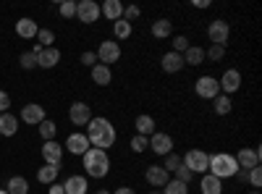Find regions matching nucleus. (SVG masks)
Listing matches in <instances>:
<instances>
[{"label":"nucleus","mask_w":262,"mask_h":194,"mask_svg":"<svg viewBox=\"0 0 262 194\" xmlns=\"http://www.w3.org/2000/svg\"><path fill=\"white\" fill-rule=\"evenodd\" d=\"M86 139H90V147L107 153V147L116 144V126L107 118H92L86 123Z\"/></svg>","instance_id":"f257e3e1"},{"label":"nucleus","mask_w":262,"mask_h":194,"mask_svg":"<svg viewBox=\"0 0 262 194\" xmlns=\"http://www.w3.org/2000/svg\"><path fill=\"white\" fill-rule=\"evenodd\" d=\"M81 165L86 170V176H92V179H105L111 174V158H107L105 149H97V147H90L81 155Z\"/></svg>","instance_id":"f03ea898"},{"label":"nucleus","mask_w":262,"mask_h":194,"mask_svg":"<svg viewBox=\"0 0 262 194\" xmlns=\"http://www.w3.org/2000/svg\"><path fill=\"white\" fill-rule=\"evenodd\" d=\"M236 170H238V165H236V158L233 155H228V153H215V155H210V165H207V174L210 176H215V179H233L236 176Z\"/></svg>","instance_id":"7ed1b4c3"},{"label":"nucleus","mask_w":262,"mask_h":194,"mask_svg":"<svg viewBox=\"0 0 262 194\" xmlns=\"http://www.w3.org/2000/svg\"><path fill=\"white\" fill-rule=\"evenodd\" d=\"M184 165L191 170V174H207V165H210V155L205 153V149H189V153L184 155Z\"/></svg>","instance_id":"20e7f679"},{"label":"nucleus","mask_w":262,"mask_h":194,"mask_svg":"<svg viewBox=\"0 0 262 194\" xmlns=\"http://www.w3.org/2000/svg\"><path fill=\"white\" fill-rule=\"evenodd\" d=\"M97 63H102V66H111V63H118L121 60V45L116 39H105L100 42V48H97Z\"/></svg>","instance_id":"39448f33"},{"label":"nucleus","mask_w":262,"mask_h":194,"mask_svg":"<svg viewBox=\"0 0 262 194\" xmlns=\"http://www.w3.org/2000/svg\"><path fill=\"white\" fill-rule=\"evenodd\" d=\"M207 37H210L212 45H221V48H226V45H228V37H231V27H228V21H223V18H215L212 24L207 27Z\"/></svg>","instance_id":"423d86ee"},{"label":"nucleus","mask_w":262,"mask_h":194,"mask_svg":"<svg viewBox=\"0 0 262 194\" xmlns=\"http://www.w3.org/2000/svg\"><path fill=\"white\" fill-rule=\"evenodd\" d=\"M194 92L202 100H215L217 95H221V84H217L215 76H200L196 84H194Z\"/></svg>","instance_id":"0eeeda50"},{"label":"nucleus","mask_w":262,"mask_h":194,"mask_svg":"<svg viewBox=\"0 0 262 194\" xmlns=\"http://www.w3.org/2000/svg\"><path fill=\"white\" fill-rule=\"evenodd\" d=\"M233 158H236V165H238V168L252 170V168H257L259 160H262V149H259V147H242Z\"/></svg>","instance_id":"6e6552de"},{"label":"nucleus","mask_w":262,"mask_h":194,"mask_svg":"<svg viewBox=\"0 0 262 194\" xmlns=\"http://www.w3.org/2000/svg\"><path fill=\"white\" fill-rule=\"evenodd\" d=\"M76 18L81 21V24H95V21L100 18V6L95 3V0H79L76 3Z\"/></svg>","instance_id":"1a4fd4ad"},{"label":"nucleus","mask_w":262,"mask_h":194,"mask_svg":"<svg viewBox=\"0 0 262 194\" xmlns=\"http://www.w3.org/2000/svg\"><path fill=\"white\" fill-rule=\"evenodd\" d=\"M217 84H221V95H233L238 92V87H242V74H238L236 69H228L221 79H217Z\"/></svg>","instance_id":"9d476101"},{"label":"nucleus","mask_w":262,"mask_h":194,"mask_svg":"<svg viewBox=\"0 0 262 194\" xmlns=\"http://www.w3.org/2000/svg\"><path fill=\"white\" fill-rule=\"evenodd\" d=\"M48 118V113H45V107L42 105H37V102H29V105H24L21 107V121L24 123H29V126H39L42 121Z\"/></svg>","instance_id":"9b49d317"},{"label":"nucleus","mask_w":262,"mask_h":194,"mask_svg":"<svg viewBox=\"0 0 262 194\" xmlns=\"http://www.w3.org/2000/svg\"><path fill=\"white\" fill-rule=\"evenodd\" d=\"M144 179H147V184L149 186H155V189H163L168 181H170V174L163 168V165H147V170H144Z\"/></svg>","instance_id":"f8f14e48"},{"label":"nucleus","mask_w":262,"mask_h":194,"mask_svg":"<svg viewBox=\"0 0 262 194\" xmlns=\"http://www.w3.org/2000/svg\"><path fill=\"white\" fill-rule=\"evenodd\" d=\"M69 121H71L74 126H86V123L92 121L90 105H86V102H74V105L69 107Z\"/></svg>","instance_id":"ddd939ff"},{"label":"nucleus","mask_w":262,"mask_h":194,"mask_svg":"<svg viewBox=\"0 0 262 194\" xmlns=\"http://www.w3.org/2000/svg\"><path fill=\"white\" fill-rule=\"evenodd\" d=\"M149 149L155 155H170L173 153V139L170 134H163V132H155L149 137Z\"/></svg>","instance_id":"4468645a"},{"label":"nucleus","mask_w":262,"mask_h":194,"mask_svg":"<svg viewBox=\"0 0 262 194\" xmlns=\"http://www.w3.org/2000/svg\"><path fill=\"white\" fill-rule=\"evenodd\" d=\"M42 160H45V165H60L63 147L58 142H45V144H42Z\"/></svg>","instance_id":"2eb2a0df"},{"label":"nucleus","mask_w":262,"mask_h":194,"mask_svg":"<svg viewBox=\"0 0 262 194\" xmlns=\"http://www.w3.org/2000/svg\"><path fill=\"white\" fill-rule=\"evenodd\" d=\"M160 66H163V71L165 74H179L181 69H184V55H179V53H165L163 58H160Z\"/></svg>","instance_id":"dca6fc26"},{"label":"nucleus","mask_w":262,"mask_h":194,"mask_svg":"<svg viewBox=\"0 0 262 194\" xmlns=\"http://www.w3.org/2000/svg\"><path fill=\"white\" fill-rule=\"evenodd\" d=\"M66 149L74 155H84L86 149H90V139H86V134H71L66 139Z\"/></svg>","instance_id":"f3484780"},{"label":"nucleus","mask_w":262,"mask_h":194,"mask_svg":"<svg viewBox=\"0 0 262 194\" xmlns=\"http://www.w3.org/2000/svg\"><path fill=\"white\" fill-rule=\"evenodd\" d=\"M58 63H60V50H55V48H45L37 55L39 69H53V66H58Z\"/></svg>","instance_id":"a211bd4d"},{"label":"nucleus","mask_w":262,"mask_h":194,"mask_svg":"<svg viewBox=\"0 0 262 194\" xmlns=\"http://www.w3.org/2000/svg\"><path fill=\"white\" fill-rule=\"evenodd\" d=\"M37 21H32V18H18L16 21V34L21 37V39H34L37 37Z\"/></svg>","instance_id":"6ab92c4d"},{"label":"nucleus","mask_w":262,"mask_h":194,"mask_svg":"<svg viewBox=\"0 0 262 194\" xmlns=\"http://www.w3.org/2000/svg\"><path fill=\"white\" fill-rule=\"evenodd\" d=\"M100 16L111 18V21H118V18L123 16V6H121V0H105V3L100 6Z\"/></svg>","instance_id":"aec40b11"},{"label":"nucleus","mask_w":262,"mask_h":194,"mask_svg":"<svg viewBox=\"0 0 262 194\" xmlns=\"http://www.w3.org/2000/svg\"><path fill=\"white\" fill-rule=\"evenodd\" d=\"M92 81L97 84V87H107V84L113 81V71H111V66H102V63L92 66Z\"/></svg>","instance_id":"412c9836"},{"label":"nucleus","mask_w":262,"mask_h":194,"mask_svg":"<svg viewBox=\"0 0 262 194\" xmlns=\"http://www.w3.org/2000/svg\"><path fill=\"white\" fill-rule=\"evenodd\" d=\"M86 189H90V184H86L84 176H69L63 184V191L66 194H86Z\"/></svg>","instance_id":"4be33fe9"},{"label":"nucleus","mask_w":262,"mask_h":194,"mask_svg":"<svg viewBox=\"0 0 262 194\" xmlns=\"http://www.w3.org/2000/svg\"><path fill=\"white\" fill-rule=\"evenodd\" d=\"M170 34H173V21L170 18L152 21V37H155V39H168Z\"/></svg>","instance_id":"5701e85b"},{"label":"nucleus","mask_w":262,"mask_h":194,"mask_svg":"<svg viewBox=\"0 0 262 194\" xmlns=\"http://www.w3.org/2000/svg\"><path fill=\"white\" fill-rule=\"evenodd\" d=\"M200 191L202 194H223V181L210 176V174H205L202 181H200Z\"/></svg>","instance_id":"b1692460"},{"label":"nucleus","mask_w":262,"mask_h":194,"mask_svg":"<svg viewBox=\"0 0 262 194\" xmlns=\"http://www.w3.org/2000/svg\"><path fill=\"white\" fill-rule=\"evenodd\" d=\"M16 132H18V118L13 113H0V134L13 137Z\"/></svg>","instance_id":"393cba45"},{"label":"nucleus","mask_w":262,"mask_h":194,"mask_svg":"<svg viewBox=\"0 0 262 194\" xmlns=\"http://www.w3.org/2000/svg\"><path fill=\"white\" fill-rule=\"evenodd\" d=\"M184 63H186V66H202V63H205V48L189 45L186 53H184Z\"/></svg>","instance_id":"a878e982"},{"label":"nucleus","mask_w":262,"mask_h":194,"mask_svg":"<svg viewBox=\"0 0 262 194\" xmlns=\"http://www.w3.org/2000/svg\"><path fill=\"white\" fill-rule=\"evenodd\" d=\"M134 126H137V134H142V137H152L155 134V118L152 116H137V121H134Z\"/></svg>","instance_id":"bb28decb"},{"label":"nucleus","mask_w":262,"mask_h":194,"mask_svg":"<svg viewBox=\"0 0 262 194\" xmlns=\"http://www.w3.org/2000/svg\"><path fill=\"white\" fill-rule=\"evenodd\" d=\"M6 191H8V194H27V191H29V181H27L24 176H13V179H8Z\"/></svg>","instance_id":"cd10ccee"},{"label":"nucleus","mask_w":262,"mask_h":194,"mask_svg":"<svg viewBox=\"0 0 262 194\" xmlns=\"http://www.w3.org/2000/svg\"><path fill=\"white\" fill-rule=\"evenodd\" d=\"M58 170H60V165H42V168L37 170V181H42V184H55Z\"/></svg>","instance_id":"c85d7f7f"},{"label":"nucleus","mask_w":262,"mask_h":194,"mask_svg":"<svg viewBox=\"0 0 262 194\" xmlns=\"http://www.w3.org/2000/svg\"><path fill=\"white\" fill-rule=\"evenodd\" d=\"M231 97H226V95H217L215 100H212V111L217 113V116H228L231 113Z\"/></svg>","instance_id":"c756f323"},{"label":"nucleus","mask_w":262,"mask_h":194,"mask_svg":"<svg viewBox=\"0 0 262 194\" xmlns=\"http://www.w3.org/2000/svg\"><path fill=\"white\" fill-rule=\"evenodd\" d=\"M160 194H189V184H184V181H176V179H170L163 189H160Z\"/></svg>","instance_id":"7c9ffc66"},{"label":"nucleus","mask_w":262,"mask_h":194,"mask_svg":"<svg viewBox=\"0 0 262 194\" xmlns=\"http://www.w3.org/2000/svg\"><path fill=\"white\" fill-rule=\"evenodd\" d=\"M55 134H58V123H53V121H48V118L39 123V137L45 139V142H53Z\"/></svg>","instance_id":"2f4dec72"},{"label":"nucleus","mask_w":262,"mask_h":194,"mask_svg":"<svg viewBox=\"0 0 262 194\" xmlns=\"http://www.w3.org/2000/svg\"><path fill=\"white\" fill-rule=\"evenodd\" d=\"M131 24L128 21H123V18H118V21H113V34H116V39H126V37H131Z\"/></svg>","instance_id":"473e14b6"},{"label":"nucleus","mask_w":262,"mask_h":194,"mask_svg":"<svg viewBox=\"0 0 262 194\" xmlns=\"http://www.w3.org/2000/svg\"><path fill=\"white\" fill-rule=\"evenodd\" d=\"M181 165H184V158H181V155H176V153L165 155V160H163V168L168 170V174H173V170L181 168Z\"/></svg>","instance_id":"72a5a7b5"},{"label":"nucleus","mask_w":262,"mask_h":194,"mask_svg":"<svg viewBox=\"0 0 262 194\" xmlns=\"http://www.w3.org/2000/svg\"><path fill=\"white\" fill-rule=\"evenodd\" d=\"M53 42H55L53 29H39V32H37V45H42V48H53Z\"/></svg>","instance_id":"f704fd0d"},{"label":"nucleus","mask_w":262,"mask_h":194,"mask_svg":"<svg viewBox=\"0 0 262 194\" xmlns=\"http://www.w3.org/2000/svg\"><path fill=\"white\" fill-rule=\"evenodd\" d=\"M58 13H60L63 18H76V0H63L60 8H58Z\"/></svg>","instance_id":"c9c22d12"},{"label":"nucleus","mask_w":262,"mask_h":194,"mask_svg":"<svg viewBox=\"0 0 262 194\" xmlns=\"http://www.w3.org/2000/svg\"><path fill=\"white\" fill-rule=\"evenodd\" d=\"M131 149H134V153H144V149H149V137H142V134L131 137Z\"/></svg>","instance_id":"e433bc0d"},{"label":"nucleus","mask_w":262,"mask_h":194,"mask_svg":"<svg viewBox=\"0 0 262 194\" xmlns=\"http://www.w3.org/2000/svg\"><path fill=\"white\" fill-rule=\"evenodd\" d=\"M18 63H21V69H27V71L29 69H37V55L29 50V53H24V55L18 58Z\"/></svg>","instance_id":"4c0bfd02"},{"label":"nucleus","mask_w":262,"mask_h":194,"mask_svg":"<svg viewBox=\"0 0 262 194\" xmlns=\"http://www.w3.org/2000/svg\"><path fill=\"white\" fill-rule=\"evenodd\" d=\"M186 48H189V39H186L184 34H179V37H173V53H179V55H184V53H186Z\"/></svg>","instance_id":"58836bf2"},{"label":"nucleus","mask_w":262,"mask_h":194,"mask_svg":"<svg viewBox=\"0 0 262 194\" xmlns=\"http://www.w3.org/2000/svg\"><path fill=\"white\" fill-rule=\"evenodd\" d=\"M223 55H226V48H221V45H210L205 53V58H210V60H223Z\"/></svg>","instance_id":"ea45409f"},{"label":"nucleus","mask_w":262,"mask_h":194,"mask_svg":"<svg viewBox=\"0 0 262 194\" xmlns=\"http://www.w3.org/2000/svg\"><path fill=\"white\" fill-rule=\"evenodd\" d=\"M139 16H142V11H139L137 6H126V8H123V16H121V18H123V21H128V24H131V21H137Z\"/></svg>","instance_id":"a19ab883"},{"label":"nucleus","mask_w":262,"mask_h":194,"mask_svg":"<svg viewBox=\"0 0 262 194\" xmlns=\"http://www.w3.org/2000/svg\"><path fill=\"white\" fill-rule=\"evenodd\" d=\"M173 174H176V181H184V184H189V181L194 179V174H191V170H189L186 165L176 168V170H173Z\"/></svg>","instance_id":"79ce46f5"},{"label":"nucleus","mask_w":262,"mask_h":194,"mask_svg":"<svg viewBox=\"0 0 262 194\" xmlns=\"http://www.w3.org/2000/svg\"><path fill=\"white\" fill-rule=\"evenodd\" d=\"M249 184H252L254 189H259V186H262V170H259V165L249 170Z\"/></svg>","instance_id":"37998d69"},{"label":"nucleus","mask_w":262,"mask_h":194,"mask_svg":"<svg viewBox=\"0 0 262 194\" xmlns=\"http://www.w3.org/2000/svg\"><path fill=\"white\" fill-rule=\"evenodd\" d=\"M81 63H84V66H97V55L92 53V50H86V53H81Z\"/></svg>","instance_id":"c03bdc74"},{"label":"nucleus","mask_w":262,"mask_h":194,"mask_svg":"<svg viewBox=\"0 0 262 194\" xmlns=\"http://www.w3.org/2000/svg\"><path fill=\"white\" fill-rule=\"evenodd\" d=\"M8 107H11V97H8V92L0 90V113H8Z\"/></svg>","instance_id":"a18cd8bd"},{"label":"nucleus","mask_w":262,"mask_h":194,"mask_svg":"<svg viewBox=\"0 0 262 194\" xmlns=\"http://www.w3.org/2000/svg\"><path fill=\"white\" fill-rule=\"evenodd\" d=\"M233 179H238V181H242V184H247V181H249V170H244V168H238Z\"/></svg>","instance_id":"49530a36"},{"label":"nucleus","mask_w":262,"mask_h":194,"mask_svg":"<svg viewBox=\"0 0 262 194\" xmlns=\"http://www.w3.org/2000/svg\"><path fill=\"white\" fill-rule=\"evenodd\" d=\"M113 194H137V191L131 189V186H118V189H116Z\"/></svg>","instance_id":"de8ad7c7"},{"label":"nucleus","mask_w":262,"mask_h":194,"mask_svg":"<svg viewBox=\"0 0 262 194\" xmlns=\"http://www.w3.org/2000/svg\"><path fill=\"white\" fill-rule=\"evenodd\" d=\"M50 194H66L63 191V184H50Z\"/></svg>","instance_id":"09e8293b"},{"label":"nucleus","mask_w":262,"mask_h":194,"mask_svg":"<svg viewBox=\"0 0 262 194\" xmlns=\"http://www.w3.org/2000/svg\"><path fill=\"white\" fill-rule=\"evenodd\" d=\"M194 8H210V0H194Z\"/></svg>","instance_id":"8fccbe9b"},{"label":"nucleus","mask_w":262,"mask_h":194,"mask_svg":"<svg viewBox=\"0 0 262 194\" xmlns=\"http://www.w3.org/2000/svg\"><path fill=\"white\" fill-rule=\"evenodd\" d=\"M97 194H113V191H105V189H100V191H97Z\"/></svg>","instance_id":"3c124183"},{"label":"nucleus","mask_w":262,"mask_h":194,"mask_svg":"<svg viewBox=\"0 0 262 194\" xmlns=\"http://www.w3.org/2000/svg\"><path fill=\"white\" fill-rule=\"evenodd\" d=\"M0 194H8V191H6V189H0Z\"/></svg>","instance_id":"603ef678"},{"label":"nucleus","mask_w":262,"mask_h":194,"mask_svg":"<svg viewBox=\"0 0 262 194\" xmlns=\"http://www.w3.org/2000/svg\"><path fill=\"white\" fill-rule=\"evenodd\" d=\"M152 194H160V189H155V191H152Z\"/></svg>","instance_id":"864d4df0"},{"label":"nucleus","mask_w":262,"mask_h":194,"mask_svg":"<svg viewBox=\"0 0 262 194\" xmlns=\"http://www.w3.org/2000/svg\"><path fill=\"white\" fill-rule=\"evenodd\" d=\"M252 194H259V191H252Z\"/></svg>","instance_id":"5fc2aeb1"}]
</instances>
